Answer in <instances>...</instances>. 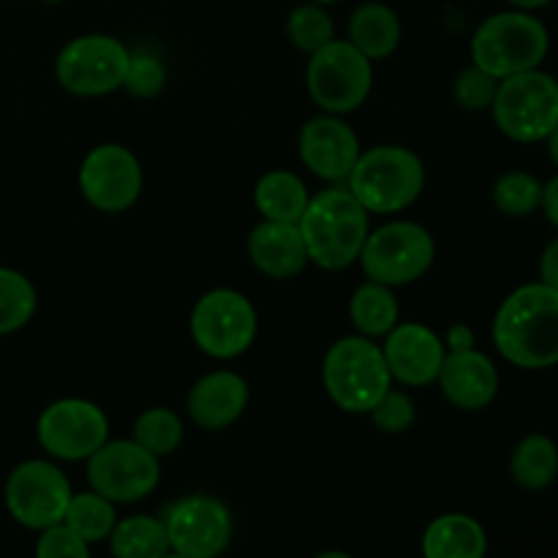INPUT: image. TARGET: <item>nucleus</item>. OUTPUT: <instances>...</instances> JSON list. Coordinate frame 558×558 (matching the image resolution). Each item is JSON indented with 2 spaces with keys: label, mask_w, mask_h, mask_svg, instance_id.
Segmentation results:
<instances>
[{
  "label": "nucleus",
  "mask_w": 558,
  "mask_h": 558,
  "mask_svg": "<svg viewBox=\"0 0 558 558\" xmlns=\"http://www.w3.org/2000/svg\"><path fill=\"white\" fill-rule=\"evenodd\" d=\"M494 347L510 365L548 371L558 365V289L543 281L518 287L494 316Z\"/></svg>",
  "instance_id": "nucleus-1"
},
{
  "label": "nucleus",
  "mask_w": 558,
  "mask_h": 558,
  "mask_svg": "<svg viewBox=\"0 0 558 558\" xmlns=\"http://www.w3.org/2000/svg\"><path fill=\"white\" fill-rule=\"evenodd\" d=\"M298 227L308 262L322 270L338 272L360 259L371 232V213L360 205L347 183H336L332 189L311 196Z\"/></svg>",
  "instance_id": "nucleus-2"
},
{
  "label": "nucleus",
  "mask_w": 558,
  "mask_h": 558,
  "mask_svg": "<svg viewBox=\"0 0 558 558\" xmlns=\"http://www.w3.org/2000/svg\"><path fill=\"white\" fill-rule=\"evenodd\" d=\"M347 189L368 213L396 216L420 199L425 189V167L409 147L376 145L360 153L347 178Z\"/></svg>",
  "instance_id": "nucleus-3"
},
{
  "label": "nucleus",
  "mask_w": 558,
  "mask_h": 558,
  "mask_svg": "<svg viewBox=\"0 0 558 558\" xmlns=\"http://www.w3.org/2000/svg\"><path fill=\"white\" fill-rule=\"evenodd\" d=\"M322 381L341 412L368 414L374 403L392 387L390 368L376 338H338L322 363Z\"/></svg>",
  "instance_id": "nucleus-4"
},
{
  "label": "nucleus",
  "mask_w": 558,
  "mask_h": 558,
  "mask_svg": "<svg viewBox=\"0 0 558 558\" xmlns=\"http://www.w3.org/2000/svg\"><path fill=\"white\" fill-rule=\"evenodd\" d=\"M550 52V33L532 11L510 9L480 22L472 36V63L496 80L543 65Z\"/></svg>",
  "instance_id": "nucleus-5"
},
{
  "label": "nucleus",
  "mask_w": 558,
  "mask_h": 558,
  "mask_svg": "<svg viewBox=\"0 0 558 558\" xmlns=\"http://www.w3.org/2000/svg\"><path fill=\"white\" fill-rule=\"evenodd\" d=\"M490 114L507 140L521 145L545 142L558 123V80L539 69L505 76Z\"/></svg>",
  "instance_id": "nucleus-6"
},
{
  "label": "nucleus",
  "mask_w": 558,
  "mask_h": 558,
  "mask_svg": "<svg viewBox=\"0 0 558 558\" xmlns=\"http://www.w3.org/2000/svg\"><path fill=\"white\" fill-rule=\"evenodd\" d=\"M305 82L322 112L349 114L368 101L374 87V60L365 58L349 38H332L311 52Z\"/></svg>",
  "instance_id": "nucleus-7"
},
{
  "label": "nucleus",
  "mask_w": 558,
  "mask_h": 558,
  "mask_svg": "<svg viewBox=\"0 0 558 558\" xmlns=\"http://www.w3.org/2000/svg\"><path fill=\"white\" fill-rule=\"evenodd\" d=\"M191 338L213 360H234L248 352L259 332L254 303L238 289H210L191 311Z\"/></svg>",
  "instance_id": "nucleus-8"
},
{
  "label": "nucleus",
  "mask_w": 558,
  "mask_h": 558,
  "mask_svg": "<svg viewBox=\"0 0 558 558\" xmlns=\"http://www.w3.org/2000/svg\"><path fill=\"white\" fill-rule=\"evenodd\" d=\"M434 259L436 243L428 229L414 221H390L368 232L357 262L371 281L396 289L423 278Z\"/></svg>",
  "instance_id": "nucleus-9"
},
{
  "label": "nucleus",
  "mask_w": 558,
  "mask_h": 558,
  "mask_svg": "<svg viewBox=\"0 0 558 558\" xmlns=\"http://www.w3.org/2000/svg\"><path fill=\"white\" fill-rule=\"evenodd\" d=\"M129 47L107 33H87L65 44L54 60V80L71 96L96 98L120 90L129 65Z\"/></svg>",
  "instance_id": "nucleus-10"
},
{
  "label": "nucleus",
  "mask_w": 558,
  "mask_h": 558,
  "mask_svg": "<svg viewBox=\"0 0 558 558\" xmlns=\"http://www.w3.org/2000/svg\"><path fill=\"white\" fill-rule=\"evenodd\" d=\"M87 483L114 505H136L161 483V458L134 439H107L87 458Z\"/></svg>",
  "instance_id": "nucleus-11"
},
{
  "label": "nucleus",
  "mask_w": 558,
  "mask_h": 558,
  "mask_svg": "<svg viewBox=\"0 0 558 558\" xmlns=\"http://www.w3.org/2000/svg\"><path fill=\"white\" fill-rule=\"evenodd\" d=\"M74 496L69 477L52 461H22L5 480V510L20 526L31 532L63 523Z\"/></svg>",
  "instance_id": "nucleus-12"
},
{
  "label": "nucleus",
  "mask_w": 558,
  "mask_h": 558,
  "mask_svg": "<svg viewBox=\"0 0 558 558\" xmlns=\"http://www.w3.org/2000/svg\"><path fill=\"white\" fill-rule=\"evenodd\" d=\"M169 534V548L183 558L221 556L234 537V521L221 499L189 494L163 507L161 515Z\"/></svg>",
  "instance_id": "nucleus-13"
},
{
  "label": "nucleus",
  "mask_w": 558,
  "mask_h": 558,
  "mask_svg": "<svg viewBox=\"0 0 558 558\" xmlns=\"http://www.w3.org/2000/svg\"><path fill=\"white\" fill-rule=\"evenodd\" d=\"M36 439L54 461H87L109 439V420L93 401L60 398L38 414Z\"/></svg>",
  "instance_id": "nucleus-14"
},
{
  "label": "nucleus",
  "mask_w": 558,
  "mask_h": 558,
  "mask_svg": "<svg viewBox=\"0 0 558 558\" xmlns=\"http://www.w3.org/2000/svg\"><path fill=\"white\" fill-rule=\"evenodd\" d=\"M142 174L140 161L134 153L123 145H96L80 167V191L87 205L96 207L98 213H125L136 205L142 194Z\"/></svg>",
  "instance_id": "nucleus-15"
},
{
  "label": "nucleus",
  "mask_w": 558,
  "mask_h": 558,
  "mask_svg": "<svg viewBox=\"0 0 558 558\" xmlns=\"http://www.w3.org/2000/svg\"><path fill=\"white\" fill-rule=\"evenodd\" d=\"M300 161L305 163L311 174H316L325 183H347L349 172L357 163L360 147L357 134L349 123H343L341 114H316L300 129L298 136Z\"/></svg>",
  "instance_id": "nucleus-16"
},
{
  "label": "nucleus",
  "mask_w": 558,
  "mask_h": 558,
  "mask_svg": "<svg viewBox=\"0 0 558 558\" xmlns=\"http://www.w3.org/2000/svg\"><path fill=\"white\" fill-rule=\"evenodd\" d=\"M387 368L392 381H401L407 387L434 385L445 363L447 347L428 325L420 322H398L381 343Z\"/></svg>",
  "instance_id": "nucleus-17"
},
{
  "label": "nucleus",
  "mask_w": 558,
  "mask_h": 558,
  "mask_svg": "<svg viewBox=\"0 0 558 558\" xmlns=\"http://www.w3.org/2000/svg\"><path fill=\"white\" fill-rule=\"evenodd\" d=\"M436 381L441 396L463 412H480L499 396V368L477 347L466 352H447Z\"/></svg>",
  "instance_id": "nucleus-18"
},
{
  "label": "nucleus",
  "mask_w": 558,
  "mask_h": 558,
  "mask_svg": "<svg viewBox=\"0 0 558 558\" xmlns=\"http://www.w3.org/2000/svg\"><path fill=\"white\" fill-rule=\"evenodd\" d=\"M248 398L251 392L243 376L234 371H213L191 387L185 409L202 430H227L243 417Z\"/></svg>",
  "instance_id": "nucleus-19"
},
{
  "label": "nucleus",
  "mask_w": 558,
  "mask_h": 558,
  "mask_svg": "<svg viewBox=\"0 0 558 558\" xmlns=\"http://www.w3.org/2000/svg\"><path fill=\"white\" fill-rule=\"evenodd\" d=\"M245 248H248L251 265L272 281H289L308 265V251H305L298 223L262 218V223L251 229Z\"/></svg>",
  "instance_id": "nucleus-20"
},
{
  "label": "nucleus",
  "mask_w": 558,
  "mask_h": 558,
  "mask_svg": "<svg viewBox=\"0 0 558 558\" xmlns=\"http://www.w3.org/2000/svg\"><path fill=\"white\" fill-rule=\"evenodd\" d=\"M488 554V534L483 523L466 512H447L423 532L425 558H483Z\"/></svg>",
  "instance_id": "nucleus-21"
},
{
  "label": "nucleus",
  "mask_w": 558,
  "mask_h": 558,
  "mask_svg": "<svg viewBox=\"0 0 558 558\" xmlns=\"http://www.w3.org/2000/svg\"><path fill=\"white\" fill-rule=\"evenodd\" d=\"M349 41L368 60H387L401 44V20L385 3H363L349 16Z\"/></svg>",
  "instance_id": "nucleus-22"
},
{
  "label": "nucleus",
  "mask_w": 558,
  "mask_h": 558,
  "mask_svg": "<svg viewBox=\"0 0 558 558\" xmlns=\"http://www.w3.org/2000/svg\"><path fill=\"white\" fill-rule=\"evenodd\" d=\"M308 189L300 180V174L289 172V169H272V172L262 174L256 180L254 202L256 210L267 221H287L298 223L303 210L308 207Z\"/></svg>",
  "instance_id": "nucleus-23"
},
{
  "label": "nucleus",
  "mask_w": 558,
  "mask_h": 558,
  "mask_svg": "<svg viewBox=\"0 0 558 558\" xmlns=\"http://www.w3.org/2000/svg\"><path fill=\"white\" fill-rule=\"evenodd\" d=\"M510 477L529 494L548 490L558 480V447L550 436L529 434L510 456Z\"/></svg>",
  "instance_id": "nucleus-24"
},
{
  "label": "nucleus",
  "mask_w": 558,
  "mask_h": 558,
  "mask_svg": "<svg viewBox=\"0 0 558 558\" xmlns=\"http://www.w3.org/2000/svg\"><path fill=\"white\" fill-rule=\"evenodd\" d=\"M349 316L360 336L385 338L401 319V305L392 294V287L368 278L354 289L352 300H349Z\"/></svg>",
  "instance_id": "nucleus-25"
},
{
  "label": "nucleus",
  "mask_w": 558,
  "mask_h": 558,
  "mask_svg": "<svg viewBox=\"0 0 558 558\" xmlns=\"http://www.w3.org/2000/svg\"><path fill=\"white\" fill-rule=\"evenodd\" d=\"M109 550L118 558H161L172 554L167 526L161 518L153 515H131L114 523Z\"/></svg>",
  "instance_id": "nucleus-26"
},
{
  "label": "nucleus",
  "mask_w": 558,
  "mask_h": 558,
  "mask_svg": "<svg viewBox=\"0 0 558 558\" xmlns=\"http://www.w3.org/2000/svg\"><path fill=\"white\" fill-rule=\"evenodd\" d=\"M63 523L71 532L80 534L87 545L104 543V539H109V534H112L114 523H118L114 501L104 499L96 490L74 494L69 501V510H65Z\"/></svg>",
  "instance_id": "nucleus-27"
},
{
  "label": "nucleus",
  "mask_w": 558,
  "mask_h": 558,
  "mask_svg": "<svg viewBox=\"0 0 558 558\" xmlns=\"http://www.w3.org/2000/svg\"><path fill=\"white\" fill-rule=\"evenodd\" d=\"M38 308V294L31 278L20 270L0 267V336L22 330Z\"/></svg>",
  "instance_id": "nucleus-28"
},
{
  "label": "nucleus",
  "mask_w": 558,
  "mask_h": 558,
  "mask_svg": "<svg viewBox=\"0 0 558 558\" xmlns=\"http://www.w3.org/2000/svg\"><path fill=\"white\" fill-rule=\"evenodd\" d=\"M490 199H494L496 210L505 213V216L526 218L543 205V183L532 172L512 169V172H505L496 180Z\"/></svg>",
  "instance_id": "nucleus-29"
},
{
  "label": "nucleus",
  "mask_w": 558,
  "mask_h": 558,
  "mask_svg": "<svg viewBox=\"0 0 558 558\" xmlns=\"http://www.w3.org/2000/svg\"><path fill=\"white\" fill-rule=\"evenodd\" d=\"M134 441H140L156 458L172 456L183 441V420L172 409H147L134 423Z\"/></svg>",
  "instance_id": "nucleus-30"
},
{
  "label": "nucleus",
  "mask_w": 558,
  "mask_h": 558,
  "mask_svg": "<svg viewBox=\"0 0 558 558\" xmlns=\"http://www.w3.org/2000/svg\"><path fill=\"white\" fill-rule=\"evenodd\" d=\"M287 36L294 49L311 54L336 38V22H332V16L327 14L325 5L319 3L298 5V9H292V14H289L287 20Z\"/></svg>",
  "instance_id": "nucleus-31"
},
{
  "label": "nucleus",
  "mask_w": 558,
  "mask_h": 558,
  "mask_svg": "<svg viewBox=\"0 0 558 558\" xmlns=\"http://www.w3.org/2000/svg\"><path fill=\"white\" fill-rule=\"evenodd\" d=\"M368 414L371 420H374L376 428H379L381 434L390 436L407 434L414 425V420H417V409H414L412 396L403 390H396V387H390V390L374 403V409H371Z\"/></svg>",
  "instance_id": "nucleus-32"
},
{
  "label": "nucleus",
  "mask_w": 558,
  "mask_h": 558,
  "mask_svg": "<svg viewBox=\"0 0 558 558\" xmlns=\"http://www.w3.org/2000/svg\"><path fill=\"white\" fill-rule=\"evenodd\" d=\"M120 87L134 98H156L167 87V69L156 54H131Z\"/></svg>",
  "instance_id": "nucleus-33"
},
{
  "label": "nucleus",
  "mask_w": 558,
  "mask_h": 558,
  "mask_svg": "<svg viewBox=\"0 0 558 558\" xmlns=\"http://www.w3.org/2000/svg\"><path fill=\"white\" fill-rule=\"evenodd\" d=\"M496 90H499V80L474 63L469 69H463L458 74L456 85H452V96L469 112H485V109H490Z\"/></svg>",
  "instance_id": "nucleus-34"
},
{
  "label": "nucleus",
  "mask_w": 558,
  "mask_h": 558,
  "mask_svg": "<svg viewBox=\"0 0 558 558\" xmlns=\"http://www.w3.org/2000/svg\"><path fill=\"white\" fill-rule=\"evenodd\" d=\"M38 558H87L90 556V545L71 532L65 523H54V526L41 529L36 543Z\"/></svg>",
  "instance_id": "nucleus-35"
},
{
  "label": "nucleus",
  "mask_w": 558,
  "mask_h": 558,
  "mask_svg": "<svg viewBox=\"0 0 558 558\" xmlns=\"http://www.w3.org/2000/svg\"><path fill=\"white\" fill-rule=\"evenodd\" d=\"M539 278L537 281L548 283V287L558 289V234L545 245V251L539 254Z\"/></svg>",
  "instance_id": "nucleus-36"
},
{
  "label": "nucleus",
  "mask_w": 558,
  "mask_h": 558,
  "mask_svg": "<svg viewBox=\"0 0 558 558\" xmlns=\"http://www.w3.org/2000/svg\"><path fill=\"white\" fill-rule=\"evenodd\" d=\"M445 347L447 352H466V349H474V330L469 325H452L447 330L445 338Z\"/></svg>",
  "instance_id": "nucleus-37"
},
{
  "label": "nucleus",
  "mask_w": 558,
  "mask_h": 558,
  "mask_svg": "<svg viewBox=\"0 0 558 558\" xmlns=\"http://www.w3.org/2000/svg\"><path fill=\"white\" fill-rule=\"evenodd\" d=\"M539 210L545 213L550 227L558 229V174L548 183H543V205H539Z\"/></svg>",
  "instance_id": "nucleus-38"
},
{
  "label": "nucleus",
  "mask_w": 558,
  "mask_h": 558,
  "mask_svg": "<svg viewBox=\"0 0 558 558\" xmlns=\"http://www.w3.org/2000/svg\"><path fill=\"white\" fill-rule=\"evenodd\" d=\"M507 3H510L512 9H521V11H539L545 9V5L554 3V0H507Z\"/></svg>",
  "instance_id": "nucleus-39"
},
{
  "label": "nucleus",
  "mask_w": 558,
  "mask_h": 558,
  "mask_svg": "<svg viewBox=\"0 0 558 558\" xmlns=\"http://www.w3.org/2000/svg\"><path fill=\"white\" fill-rule=\"evenodd\" d=\"M545 145H548L550 161H554V167L558 169V123H556V129L548 134V140H545Z\"/></svg>",
  "instance_id": "nucleus-40"
},
{
  "label": "nucleus",
  "mask_w": 558,
  "mask_h": 558,
  "mask_svg": "<svg viewBox=\"0 0 558 558\" xmlns=\"http://www.w3.org/2000/svg\"><path fill=\"white\" fill-rule=\"evenodd\" d=\"M308 3H319V5H330V3H338V0H308Z\"/></svg>",
  "instance_id": "nucleus-41"
},
{
  "label": "nucleus",
  "mask_w": 558,
  "mask_h": 558,
  "mask_svg": "<svg viewBox=\"0 0 558 558\" xmlns=\"http://www.w3.org/2000/svg\"><path fill=\"white\" fill-rule=\"evenodd\" d=\"M41 3H49V5H54V3H60V0H41Z\"/></svg>",
  "instance_id": "nucleus-42"
}]
</instances>
